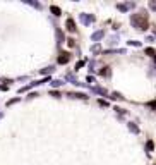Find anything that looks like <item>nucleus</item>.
I'll use <instances>...</instances> for the list:
<instances>
[{
  "mask_svg": "<svg viewBox=\"0 0 156 165\" xmlns=\"http://www.w3.org/2000/svg\"><path fill=\"white\" fill-rule=\"evenodd\" d=\"M132 24L136 26V28H139V29H148V16L144 14V12H141L139 16L137 14H134L132 16Z\"/></svg>",
  "mask_w": 156,
  "mask_h": 165,
  "instance_id": "obj_1",
  "label": "nucleus"
},
{
  "mask_svg": "<svg viewBox=\"0 0 156 165\" xmlns=\"http://www.w3.org/2000/svg\"><path fill=\"white\" fill-rule=\"evenodd\" d=\"M69 59H70V55H69V53H62V55L58 57V64H67V62H69Z\"/></svg>",
  "mask_w": 156,
  "mask_h": 165,
  "instance_id": "obj_2",
  "label": "nucleus"
},
{
  "mask_svg": "<svg viewBox=\"0 0 156 165\" xmlns=\"http://www.w3.org/2000/svg\"><path fill=\"white\" fill-rule=\"evenodd\" d=\"M93 19H94V17H93V16H87V14H82V16H81V21H82L84 24H89Z\"/></svg>",
  "mask_w": 156,
  "mask_h": 165,
  "instance_id": "obj_3",
  "label": "nucleus"
},
{
  "mask_svg": "<svg viewBox=\"0 0 156 165\" xmlns=\"http://www.w3.org/2000/svg\"><path fill=\"white\" fill-rule=\"evenodd\" d=\"M65 24H67V29H69V31H76V29H77V28H76V24H74V21H72L70 17L67 19V23H65Z\"/></svg>",
  "mask_w": 156,
  "mask_h": 165,
  "instance_id": "obj_4",
  "label": "nucleus"
},
{
  "mask_svg": "<svg viewBox=\"0 0 156 165\" xmlns=\"http://www.w3.org/2000/svg\"><path fill=\"white\" fill-rule=\"evenodd\" d=\"M117 7H118V10H129V9L134 7V3H118Z\"/></svg>",
  "mask_w": 156,
  "mask_h": 165,
  "instance_id": "obj_5",
  "label": "nucleus"
},
{
  "mask_svg": "<svg viewBox=\"0 0 156 165\" xmlns=\"http://www.w3.org/2000/svg\"><path fill=\"white\" fill-rule=\"evenodd\" d=\"M69 96H76V98H84L86 100V95H84V93H69Z\"/></svg>",
  "mask_w": 156,
  "mask_h": 165,
  "instance_id": "obj_6",
  "label": "nucleus"
},
{
  "mask_svg": "<svg viewBox=\"0 0 156 165\" xmlns=\"http://www.w3.org/2000/svg\"><path fill=\"white\" fill-rule=\"evenodd\" d=\"M100 38H103V31H98L93 34V40H100Z\"/></svg>",
  "mask_w": 156,
  "mask_h": 165,
  "instance_id": "obj_7",
  "label": "nucleus"
},
{
  "mask_svg": "<svg viewBox=\"0 0 156 165\" xmlns=\"http://www.w3.org/2000/svg\"><path fill=\"white\" fill-rule=\"evenodd\" d=\"M52 12H53L55 16H60V9H58V7H55V5H52Z\"/></svg>",
  "mask_w": 156,
  "mask_h": 165,
  "instance_id": "obj_8",
  "label": "nucleus"
},
{
  "mask_svg": "<svg viewBox=\"0 0 156 165\" xmlns=\"http://www.w3.org/2000/svg\"><path fill=\"white\" fill-rule=\"evenodd\" d=\"M153 148H155V143H153V141H148V144H146V150H148V151H151Z\"/></svg>",
  "mask_w": 156,
  "mask_h": 165,
  "instance_id": "obj_9",
  "label": "nucleus"
},
{
  "mask_svg": "<svg viewBox=\"0 0 156 165\" xmlns=\"http://www.w3.org/2000/svg\"><path fill=\"white\" fill-rule=\"evenodd\" d=\"M146 53H148V55H151V57H153V55H155V50H153V48H146Z\"/></svg>",
  "mask_w": 156,
  "mask_h": 165,
  "instance_id": "obj_10",
  "label": "nucleus"
},
{
  "mask_svg": "<svg viewBox=\"0 0 156 165\" xmlns=\"http://www.w3.org/2000/svg\"><path fill=\"white\" fill-rule=\"evenodd\" d=\"M52 71H53V69H52V67H48V69H43V71H41V74H48V72H52Z\"/></svg>",
  "mask_w": 156,
  "mask_h": 165,
  "instance_id": "obj_11",
  "label": "nucleus"
},
{
  "mask_svg": "<svg viewBox=\"0 0 156 165\" xmlns=\"http://www.w3.org/2000/svg\"><path fill=\"white\" fill-rule=\"evenodd\" d=\"M106 69H108V67H105V69H101V71H100V74H101V76H106V74H108V71H106Z\"/></svg>",
  "mask_w": 156,
  "mask_h": 165,
  "instance_id": "obj_12",
  "label": "nucleus"
},
{
  "mask_svg": "<svg viewBox=\"0 0 156 165\" xmlns=\"http://www.w3.org/2000/svg\"><path fill=\"white\" fill-rule=\"evenodd\" d=\"M52 84H53V86H62V84H64V83H62V81H58V79H57V81H53V83H52Z\"/></svg>",
  "mask_w": 156,
  "mask_h": 165,
  "instance_id": "obj_13",
  "label": "nucleus"
},
{
  "mask_svg": "<svg viewBox=\"0 0 156 165\" xmlns=\"http://www.w3.org/2000/svg\"><path fill=\"white\" fill-rule=\"evenodd\" d=\"M129 127H130V131L137 132V127H136V126H134V124H132V122H130V124H129Z\"/></svg>",
  "mask_w": 156,
  "mask_h": 165,
  "instance_id": "obj_14",
  "label": "nucleus"
},
{
  "mask_svg": "<svg viewBox=\"0 0 156 165\" xmlns=\"http://www.w3.org/2000/svg\"><path fill=\"white\" fill-rule=\"evenodd\" d=\"M82 66H84V60H81V62H77V66H76V69H81Z\"/></svg>",
  "mask_w": 156,
  "mask_h": 165,
  "instance_id": "obj_15",
  "label": "nucleus"
},
{
  "mask_svg": "<svg viewBox=\"0 0 156 165\" xmlns=\"http://www.w3.org/2000/svg\"><path fill=\"white\" fill-rule=\"evenodd\" d=\"M149 7H151L153 10H156V2H151V3H149Z\"/></svg>",
  "mask_w": 156,
  "mask_h": 165,
  "instance_id": "obj_16",
  "label": "nucleus"
},
{
  "mask_svg": "<svg viewBox=\"0 0 156 165\" xmlns=\"http://www.w3.org/2000/svg\"><path fill=\"white\" fill-rule=\"evenodd\" d=\"M149 107H151V108H156V101H149Z\"/></svg>",
  "mask_w": 156,
  "mask_h": 165,
  "instance_id": "obj_17",
  "label": "nucleus"
},
{
  "mask_svg": "<svg viewBox=\"0 0 156 165\" xmlns=\"http://www.w3.org/2000/svg\"><path fill=\"white\" fill-rule=\"evenodd\" d=\"M0 117H2V114H0Z\"/></svg>",
  "mask_w": 156,
  "mask_h": 165,
  "instance_id": "obj_18",
  "label": "nucleus"
}]
</instances>
